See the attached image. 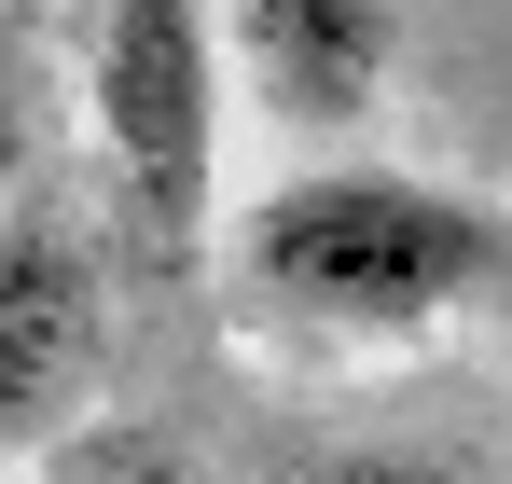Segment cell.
I'll use <instances>...</instances> for the list:
<instances>
[{
  "mask_svg": "<svg viewBox=\"0 0 512 484\" xmlns=\"http://www.w3.org/2000/svg\"><path fill=\"white\" fill-rule=\"evenodd\" d=\"M512 263L499 208L443 194L416 166H291L277 194L236 208L222 236V291L250 332H305V346H388V332L457 319Z\"/></svg>",
  "mask_w": 512,
  "mask_h": 484,
  "instance_id": "6da1fadb",
  "label": "cell"
},
{
  "mask_svg": "<svg viewBox=\"0 0 512 484\" xmlns=\"http://www.w3.org/2000/svg\"><path fill=\"white\" fill-rule=\"evenodd\" d=\"M84 111H97L125 249L194 263L208 194H222V28H208V0H84Z\"/></svg>",
  "mask_w": 512,
  "mask_h": 484,
  "instance_id": "7a4b0ae2",
  "label": "cell"
},
{
  "mask_svg": "<svg viewBox=\"0 0 512 484\" xmlns=\"http://www.w3.org/2000/svg\"><path fill=\"white\" fill-rule=\"evenodd\" d=\"M208 28H222V83H250L291 139H360L402 70L388 0H208Z\"/></svg>",
  "mask_w": 512,
  "mask_h": 484,
  "instance_id": "3957f363",
  "label": "cell"
},
{
  "mask_svg": "<svg viewBox=\"0 0 512 484\" xmlns=\"http://www.w3.org/2000/svg\"><path fill=\"white\" fill-rule=\"evenodd\" d=\"M84 374H97V263L56 222H14L0 236V457L56 443Z\"/></svg>",
  "mask_w": 512,
  "mask_h": 484,
  "instance_id": "277c9868",
  "label": "cell"
},
{
  "mask_svg": "<svg viewBox=\"0 0 512 484\" xmlns=\"http://www.w3.org/2000/svg\"><path fill=\"white\" fill-rule=\"evenodd\" d=\"M42 484H208V471H194V443L139 429V415H70L42 443Z\"/></svg>",
  "mask_w": 512,
  "mask_h": 484,
  "instance_id": "5b68a950",
  "label": "cell"
},
{
  "mask_svg": "<svg viewBox=\"0 0 512 484\" xmlns=\"http://www.w3.org/2000/svg\"><path fill=\"white\" fill-rule=\"evenodd\" d=\"M319 484H485V471H457V457H333Z\"/></svg>",
  "mask_w": 512,
  "mask_h": 484,
  "instance_id": "8992f818",
  "label": "cell"
}]
</instances>
